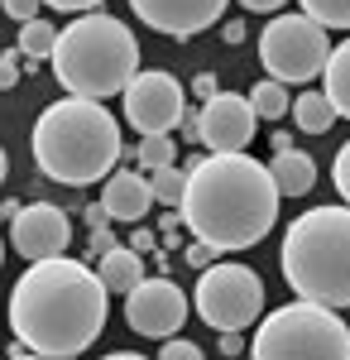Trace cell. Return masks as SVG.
Masks as SVG:
<instances>
[{
    "label": "cell",
    "instance_id": "cell-1",
    "mask_svg": "<svg viewBox=\"0 0 350 360\" xmlns=\"http://www.w3.org/2000/svg\"><path fill=\"white\" fill-rule=\"evenodd\" d=\"M106 283L91 264L53 255L34 259L10 288V332L44 360H72L106 332Z\"/></svg>",
    "mask_w": 350,
    "mask_h": 360
},
{
    "label": "cell",
    "instance_id": "cell-2",
    "mask_svg": "<svg viewBox=\"0 0 350 360\" xmlns=\"http://www.w3.org/2000/svg\"><path fill=\"white\" fill-rule=\"evenodd\" d=\"M188 188H183V226L197 240H207L216 255L259 245L278 221L283 193L273 188L269 164L249 154H202L188 159Z\"/></svg>",
    "mask_w": 350,
    "mask_h": 360
},
{
    "label": "cell",
    "instance_id": "cell-3",
    "mask_svg": "<svg viewBox=\"0 0 350 360\" xmlns=\"http://www.w3.org/2000/svg\"><path fill=\"white\" fill-rule=\"evenodd\" d=\"M34 164L44 178L67 183V188H91L115 173L125 159L120 125L106 111V101H86V96H63L34 120Z\"/></svg>",
    "mask_w": 350,
    "mask_h": 360
},
{
    "label": "cell",
    "instance_id": "cell-4",
    "mask_svg": "<svg viewBox=\"0 0 350 360\" xmlns=\"http://www.w3.org/2000/svg\"><path fill=\"white\" fill-rule=\"evenodd\" d=\"M48 63L67 96L106 101V96H120L139 72V39L125 20L106 10H86L67 29H58V49Z\"/></svg>",
    "mask_w": 350,
    "mask_h": 360
},
{
    "label": "cell",
    "instance_id": "cell-5",
    "mask_svg": "<svg viewBox=\"0 0 350 360\" xmlns=\"http://www.w3.org/2000/svg\"><path fill=\"white\" fill-rule=\"evenodd\" d=\"M278 264L297 298L322 307H350V207L302 212L283 236Z\"/></svg>",
    "mask_w": 350,
    "mask_h": 360
},
{
    "label": "cell",
    "instance_id": "cell-6",
    "mask_svg": "<svg viewBox=\"0 0 350 360\" xmlns=\"http://www.w3.org/2000/svg\"><path fill=\"white\" fill-rule=\"evenodd\" d=\"M245 351L254 360H350V327L336 307L297 298L273 307Z\"/></svg>",
    "mask_w": 350,
    "mask_h": 360
},
{
    "label": "cell",
    "instance_id": "cell-7",
    "mask_svg": "<svg viewBox=\"0 0 350 360\" xmlns=\"http://www.w3.org/2000/svg\"><path fill=\"white\" fill-rule=\"evenodd\" d=\"M331 58V29L307 15H273L259 34V63L273 82H312Z\"/></svg>",
    "mask_w": 350,
    "mask_h": 360
},
{
    "label": "cell",
    "instance_id": "cell-8",
    "mask_svg": "<svg viewBox=\"0 0 350 360\" xmlns=\"http://www.w3.org/2000/svg\"><path fill=\"white\" fill-rule=\"evenodd\" d=\"M192 307L216 332H245L254 327V317H264V278L245 264H207Z\"/></svg>",
    "mask_w": 350,
    "mask_h": 360
},
{
    "label": "cell",
    "instance_id": "cell-9",
    "mask_svg": "<svg viewBox=\"0 0 350 360\" xmlns=\"http://www.w3.org/2000/svg\"><path fill=\"white\" fill-rule=\"evenodd\" d=\"M120 96H125V120L135 125L139 135H168L188 115V91H183V82L173 72H163V68L135 72Z\"/></svg>",
    "mask_w": 350,
    "mask_h": 360
},
{
    "label": "cell",
    "instance_id": "cell-10",
    "mask_svg": "<svg viewBox=\"0 0 350 360\" xmlns=\"http://www.w3.org/2000/svg\"><path fill=\"white\" fill-rule=\"evenodd\" d=\"M188 293L173 283V278L163 274H144L125 293V322H130V332L139 336H154V341H163V336H178L183 332V322H188Z\"/></svg>",
    "mask_w": 350,
    "mask_h": 360
},
{
    "label": "cell",
    "instance_id": "cell-11",
    "mask_svg": "<svg viewBox=\"0 0 350 360\" xmlns=\"http://www.w3.org/2000/svg\"><path fill=\"white\" fill-rule=\"evenodd\" d=\"M10 245L20 250L29 264H34V259L67 255V245H72V221H67V212L53 207V202L15 207V217H10Z\"/></svg>",
    "mask_w": 350,
    "mask_h": 360
},
{
    "label": "cell",
    "instance_id": "cell-12",
    "mask_svg": "<svg viewBox=\"0 0 350 360\" xmlns=\"http://www.w3.org/2000/svg\"><path fill=\"white\" fill-rule=\"evenodd\" d=\"M202 144L212 149V154H240L249 149V139H254V106H249V96L240 91H216L202 101Z\"/></svg>",
    "mask_w": 350,
    "mask_h": 360
},
{
    "label": "cell",
    "instance_id": "cell-13",
    "mask_svg": "<svg viewBox=\"0 0 350 360\" xmlns=\"http://www.w3.org/2000/svg\"><path fill=\"white\" fill-rule=\"evenodd\" d=\"M231 0H130L139 25L163 34V39H197L221 25Z\"/></svg>",
    "mask_w": 350,
    "mask_h": 360
},
{
    "label": "cell",
    "instance_id": "cell-14",
    "mask_svg": "<svg viewBox=\"0 0 350 360\" xmlns=\"http://www.w3.org/2000/svg\"><path fill=\"white\" fill-rule=\"evenodd\" d=\"M101 207H106L110 221H125V226H139L154 207V188H149V173L144 168H120L110 173L106 188H101Z\"/></svg>",
    "mask_w": 350,
    "mask_h": 360
},
{
    "label": "cell",
    "instance_id": "cell-15",
    "mask_svg": "<svg viewBox=\"0 0 350 360\" xmlns=\"http://www.w3.org/2000/svg\"><path fill=\"white\" fill-rule=\"evenodd\" d=\"M269 173H273V188L283 197H302L317 188V164H312V154H302V149H283V154H273L269 159Z\"/></svg>",
    "mask_w": 350,
    "mask_h": 360
},
{
    "label": "cell",
    "instance_id": "cell-16",
    "mask_svg": "<svg viewBox=\"0 0 350 360\" xmlns=\"http://www.w3.org/2000/svg\"><path fill=\"white\" fill-rule=\"evenodd\" d=\"M101 283H106V293H130L139 278H144V255H139L135 245H110L106 255H101Z\"/></svg>",
    "mask_w": 350,
    "mask_h": 360
},
{
    "label": "cell",
    "instance_id": "cell-17",
    "mask_svg": "<svg viewBox=\"0 0 350 360\" xmlns=\"http://www.w3.org/2000/svg\"><path fill=\"white\" fill-rule=\"evenodd\" d=\"M322 91H326V101H331V111L341 115V120H350V39H341L331 49V58H326Z\"/></svg>",
    "mask_w": 350,
    "mask_h": 360
},
{
    "label": "cell",
    "instance_id": "cell-18",
    "mask_svg": "<svg viewBox=\"0 0 350 360\" xmlns=\"http://www.w3.org/2000/svg\"><path fill=\"white\" fill-rule=\"evenodd\" d=\"M331 120H336V111H331L326 91H302V96L293 101V125L302 130V135H326Z\"/></svg>",
    "mask_w": 350,
    "mask_h": 360
},
{
    "label": "cell",
    "instance_id": "cell-19",
    "mask_svg": "<svg viewBox=\"0 0 350 360\" xmlns=\"http://www.w3.org/2000/svg\"><path fill=\"white\" fill-rule=\"evenodd\" d=\"M173 154H178L173 135H139L135 149H125V159H135L144 173H154V168H168V164H173Z\"/></svg>",
    "mask_w": 350,
    "mask_h": 360
},
{
    "label": "cell",
    "instance_id": "cell-20",
    "mask_svg": "<svg viewBox=\"0 0 350 360\" xmlns=\"http://www.w3.org/2000/svg\"><path fill=\"white\" fill-rule=\"evenodd\" d=\"M58 49V29L48 25V20H29V25H20V53L34 58V63H44V58H53Z\"/></svg>",
    "mask_w": 350,
    "mask_h": 360
},
{
    "label": "cell",
    "instance_id": "cell-21",
    "mask_svg": "<svg viewBox=\"0 0 350 360\" xmlns=\"http://www.w3.org/2000/svg\"><path fill=\"white\" fill-rule=\"evenodd\" d=\"M249 106H254V115H259V120H278V115H288V86L273 82V77L254 82V91H249Z\"/></svg>",
    "mask_w": 350,
    "mask_h": 360
},
{
    "label": "cell",
    "instance_id": "cell-22",
    "mask_svg": "<svg viewBox=\"0 0 350 360\" xmlns=\"http://www.w3.org/2000/svg\"><path fill=\"white\" fill-rule=\"evenodd\" d=\"M149 188H154V202H163V207H178V202H183V188H188V173H183L178 164L154 168V173H149Z\"/></svg>",
    "mask_w": 350,
    "mask_h": 360
},
{
    "label": "cell",
    "instance_id": "cell-23",
    "mask_svg": "<svg viewBox=\"0 0 350 360\" xmlns=\"http://www.w3.org/2000/svg\"><path fill=\"white\" fill-rule=\"evenodd\" d=\"M297 5L322 29H350V0H297Z\"/></svg>",
    "mask_w": 350,
    "mask_h": 360
},
{
    "label": "cell",
    "instance_id": "cell-24",
    "mask_svg": "<svg viewBox=\"0 0 350 360\" xmlns=\"http://www.w3.org/2000/svg\"><path fill=\"white\" fill-rule=\"evenodd\" d=\"M331 183H336V193H341V202L350 207V139L341 144V154H336V164H331Z\"/></svg>",
    "mask_w": 350,
    "mask_h": 360
},
{
    "label": "cell",
    "instance_id": "cell-25",
    "mask_svg": "<svg viewBox=\"0 0 350 360\" xmlns=\"http://www.w3.org/2000/svg\"><path fill=\"white\" fill-rule=\"evenodd\" d=\"M183 231H188V226H183V212H178V207H168V217L159 221V245L163 250H178Z\"/></svg>",
    "mask_w": 350,
    "mask_h": 360
},
{
    "label": "cell",
    "instance_id": "cell-26",
    "mask_svg": "<svg viewBox=\"0 0 350 360\" xmlns=\"http://www.w3.org/2000/svg\"><path fill=\"white\" fill-rule=\"evenodd\" d=\"M159 356L163 360H202V346L197 341H183V336H163Z\"/></svg>",
    "mask_w": 350,
    "mask_h": 360
},
{
    "label": "cell",
    "instance_id": "cell-27",
    "mask_svg": "<svg viewBox=\"0 0 350 360\" xmlns=\"http://www.w3.org/2000/svg\"><path fill=\"white\" fill-rule=\"evenodd\" d=\"M39 5H44V0H0V10H5L15 25H29V20H39Z\"/></svg>",
    "mask_w": 350,
    "mask_h": 360
},
{
    "label": "cell",
    "instance_id": "cell-28",
    "mask_svg": "<svg viewBox=\"0 0 350 360\" xmlns=\"http://www.w3.org/2000/svg\"><path fill=\"white\" fill-rule=\"evenodd\" d=\"M183 259H188V269H207V264H216V250L207 245V240H192V245L183 250Z\"/></svg>",
    "mask_w": 350,
    "mask_h": 360
},
{
    "label": "cell",
    "instance_id": "cell-29",
    "mask_svg": "<svg viewBox=\"0 0 350 360\" xmlns=\"http://www.w3.org/2000/svg\"><path fill=\"white\" fill-rule=\"evenodd\" d=\"M20 82V53H0V91Z\"/></svg>",
    "mask_w": 350,
    "mask_h": 360
},
{
    "label": "cell",
    "instance_id": "cell-30",
    "mask_svg": "<svg viewBox=\"0 0 350 360\" xmlns=\"http://www.w3.org/2000/svg\"><path fill=\"white\" fill-rule=\"evenodd\" d=\"M178 135L188 139V144H202V115H197V111H188L183 120H178Z\"/></svg>",
    "mask_w": 350,
    "mask_h": 360
},
{
    "label": "cell",
    "instance_id": "cell-31",
    "mask_svg": "<svg viewBox=\"0 0 350 360\" xmlns=\"http://www.w3.org/2000/svg\"><path fill=\"white\" fill-rule=\"evenodd\" d=\"M130 245L139 255H159V231H130Z\"/></svg>",
    "mask_w": 350,
    "mask_h": 360
},
{
    "label": "cell",
    "instance_id": "cell-32",
    "mask_svg": "<svg viewBox=\"0 0 350 360\" xmlns=\"http://www.w3.org/2000/svg\"><path fill=\"white\" fill-rule=\"evenodd\" d=\"M44 5H53V10H63V15H86V10H96L101 0H44Z\"/></svg>",
    "mask_w": 350,
    "mask_h": 360
},
{
    "label": "cell",
    "instance_id": "cell-33",
    "mask_svg": "<svg viewBox=\"0 0 350 360\" xmlns=\"http://www.w3.org/2000/svg\"><path fill=\"white\" fill-rule=\"evenodd\" d=\"M245 346H249V341H245L240 332H221V356H245Z\"/></svg>",
    "mask_w": 350,
    "mask_h": 360
},
{
    "label": "cell",
    "instance_id": "cell-34",
    "mask_svg": "<svg viewBox=\"0 0 350 360\" xmlns=\"http://www.w3.org/2000/svg\"><path fill=\"white\" fill-rule=\"evenodd\" d=\"M110 245H115V231H110V226H96V231H91V255H106Z\"/></svg>",
    "mask_w": 350,
    "mask_h": 360
},
{
    "label": "cell",
    "instance_id": "cell-35",
    "mask_svg": "<svg viewBox=\"0 0 350 360\" xmlns=\"http://www.w3.org/2000/svg\"><path fill=\"white\" fill-rule=\"evenodd\" d=\"M192 91H197L202 101H207V96H216V91H221V86H216V72H197V77H192Z\"/></svg>",
    "mask_w": 350,
    "mask_h": 360
},
{
    "label": "cell",
    "instance_id": "cell-36",
    "mask_svg": "<svg viewBox=\"0 0 350 360\" xmlns=\"http://www.w3.org/2000/svg\"><path fill=\"white\" fill-rule=\"evenodd\" d=\"M82 217H86V226H91V231H96V226H110V217H106V207H101V202H91Z\"/></svg>",
    "mask_w": 350,
    "mask_h": 360
},
{
    "label": "cell",
    "instance_id": "cell-37",
    "mask_svg": "<svg viewBox=\"0 0 350 360\" xmlns=\"http://www.w3.org/2000/svg\"><path fill=\"white\" fill-rule=\"evenodd\" d=\"M240 5H245V10H254V15H273L283 0H240Z\"/></svg>",
    "mask_w": 350,
    "mask_h": 360
},
{
    "label": "cell",
    "instance_id": "cell-38",
    "mask_svg": "<svg viewBox=\"0 0 350 360\" xmlns=\"http://www.w3.org/2000/svg\"><path fill=\"white\" fill-rule=\"evenodd\" d=\"M226 44H245V25H240V20L226 25Z\"/></svg>",
    "mask_w": 350,
    "mask_h": 360
},
{
    "label": "cell",
    "instance_id": "cell-39",
    "mask_svg": "<svg viewBox=\"0 0 350 360\" xmlns=\"http://www.w3.org/2000/svg\"><path fill=\"white\" fill-rule=\"evenodd\" d=\"M5 173H10V159H5V149H0V183H5Z\"/></svg>",
    "mask_w": 350,
    "mask_h": 360
},
{
    "label": "cell",
    "instance_id": "cell-40",
    "mask_svg": "<svg viewBox=\"0 0 350 360\" xmlns=\"http://www.w3.org/2000/svg\"><path fill=\"white\" fill-rule=\"evenodd\" d=\"M0 264H5V240H0Z\"/></svg>",
    "mask_w": 350,
    "mask_h": 360
}]
</instances>
